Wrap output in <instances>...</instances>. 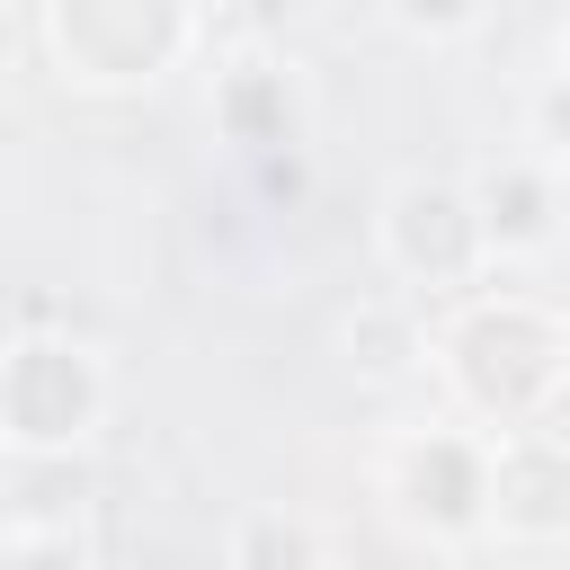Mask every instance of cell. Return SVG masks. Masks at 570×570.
<instances>
[{
    "instance_id": "7",
    "label": "cell",
    "mask_w": 570,
    "mask_h": 570,
    "mask_svg": "<svg viewBox=\"0 0 570 570\" xmlns=\"http://www.w3.org/2000/svg\"><path fill=\"white\" fill-rule=\"evenodd\" d=\"M472 205H481V232H490V258H543L570 223L561 205V160L552 151H508L490 169H472Z\"/></svg>"
},
{
    "instance_id": "13",
    "label": "cell",
    "mask_w": 570,
    "mask_h": 570,
    "mask_svg": "<svg viewBox=\"0 0 570 570\" xmlns=\"http://www.w3.org/2000/svg\"><path fill=\"white\" fill-rule=\"evenodd\" d=\"M534 151H552V160H570V62L534 89Z\"/></svg>"
},
{
    "instance_id": "5",
    "label": "cell",
    "mask_w": 570,
    "mask_h": 570,
    "mask_svg": "<svg viewBox=\"0 0 570 570\" xmlns=\"http://www.w3.org/2000/svg\"><path fill=\"white\" fill-rule=\"evenodd\" d=\"M374 249L410 294H463L481 267H499L481 205H472V178H401L374 214Z\"/></svg>"
},
{
    "instance_id": "10",
    "label": "cell",
    "mask_w": 570,
    "mask_h": 570,
    "mask_svg": "<svg viewBox=\"0 0 570 570\" xmlns=\"http://www.w3.org/2000/svg\"><path fill=\"white\" fill-rule=\"evenodd\" d=\"M0 570H89V534L71 525V508H9Z\"/></svg>"
},
{
    "instance_id": "2",
    "label": "cell",
    "mask_w": 570,
    "mask_h": 570,
    "mask_svg": "<svg viewBox=\"0 0 570 570\" xmlns=\"http://www.w3.org/2000/svg\"><path fill=\"white\" fill-rule=\"evenodd\" d=\"M71 89H151L196 53V0H36Z\"/></svg>"
},
{
    "instance_id": "12",
    "label": "cell",
    "mask_w": 570,
    "mask_h": 570,
    "mask_svg": "<svg viewBox=\"0 0 570 570\" xmlns=\"http://www.w3.org/2000/svg\"><path fill=\"white\" fill-rule=\"evenodd\" d=\"M490 9H499V0H383V18H392L401 36H419V45H454V36H472Z\"/></svg>"
},
{
    "instance_id": "6",
    "label": "cell",
    "mask_w": 570,
    "mask_h": 570,
    "mask_svg": "<svg viewBox=\"0 0 570 570\" xmlns=\"http://www.w3.org/2000/svg\"><path fill=\"white\" fill-rule=\"evenodd\" d=\"M490 534L499 543H561L570 534V445L543 419L490 436Z\"/></svg>"
},
{
    "instance_id": "11",
    "label": "cell",
    "mask_w": 570,
    "mask_h": 570,
    "mask_svg": "<svg viewBox=\"0 0 570 570\" xmlns=\"http://www.w3.org/2000/svg\"><path fill=\"white\" fill-rule=\"evenodd\" d=\"M419 347H428V338H419V321H410L401 303H365V312L347 321V356H356L365 374H401Z\"/></svg>"
},
{
    "instance_id": "9",
    "label": "cell",
    "mask_w": 570,
    "mask_h": 570,
    "mask_svg": "<svg viewBox=\"0 0 570 570\" xmlns=\"http://www.w3.org/2000/svg\"><path fill=\"white\" fill-rule=\"evenodd\" d=\"M223 561H232V570H312V561H330V534L303 525V517L258 508V517H240V525L223 534Z\"/></svg>"
},
{
    "instance_id": "4",
    "label": "cell",
    "mask_w": 570,
    "mask_h": 570,
    "mask_svg": "<svg viewBox=\"0 0 570 570\" xmlns=\"http://www.w3.org/2000/svg\"><path fill=\"white\" fill-rule=\"evenodd\" d=\"M383 508L428 543L490 534V428H401L383 445Z\"/></svg>"
},
{
    "instance_id": "1",
    "label": "cell",
    "mask_w": 570,
    "mask_h": 570,
    "mask_svg": "<svg viewBox=\"0 0 570 570\" xmlns=\"http://www.w3.org/2000/svg\"><path fill=\"white\" fill-rule=\"evenodd\" d=\"M436 365L463 419L499 428H534L552 419V401L570 392V321L534 294H472L445 330H436Z\"/></svg>"
},
{
    "instance_id": "8",
    "label": "cell",
    "mask_w": 570,
    "mask_h": 570,
    "mask_svg": "<svg viewBox=\"0 0 570 570\" xmlns=\"http://www.w3.org/2000/svg\"><path fill=\"white\" fill-rule=\"evenodd\" d=\"M214 125H223V142H240V151H285V142L303 134V89H294V71L267 62V53L223 62V71H214Z\"/></svg>"
},
{
    "instance_id": "3",
    "label": "cell",
    "mask_w": 570,
    "mask_h": 570,
    "mask_svg": "<svg viewBox=\"0 0 570 570\" xmlns=\"http://www.w3.org/2000/svg\"><path fill=\"white\" fill-rule=\"evenodd\" d=\"M107 419V365L71 330H18L0 356V445L18 463L80 454Z\"/></svg>"
}]
</instances>
